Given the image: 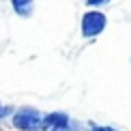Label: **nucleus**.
<instances>
[{
  "label": "nucleus",
  "mask_w": 131,
  "mask_h": 131,
  "mask_svg": "<svg viewBox=\"0 0 131 131\" xmlns=\"http://www.w3.org/2000/svg\"><path fill=\"white\" fill-rule=\"evenodd\" d=\"M43 114L45 112L35 105H17L9 125L13 131H43Z\"/></svg>",
  "instance_id": "f257e3e1"
},
{
  "label": "nucleus",
  "mask_w": 131,
  "mask_h": 131,
  "mask_svg": "<svg viewBox=\"0 0 131 131\" xmlns=\"http://www.w3.org/2000/svg\"><path fill=\"white\" fill-rule=\"evenodd\" d=\"M107 28V15L105 11L97 9H86L80 17V35L84 41H95L97 37H101Z\"/></svg>",
  "instance_id": "f03ea898"
},
{
  "label": "nucleus",
  "mask_w": 131,
  "mask_h": 131,
  "mask_svg": "<svg viewBox=\"0 0 131 131\" xmlns=\"http://www.w3.org/2000/svg\"><path fill=\"white\" fill-rule=\"evenodd\" d=\"M73 123V118H71L69 112L64 110H50L43 114V131H50V129H58V127H69V125Z\"/></svg>",
  "instance_id": "7ed1b4c3"
},
{
  "label": "nucleus",
  "mask_w": 131,
  "mask_h": 131,
  "mask_svg": "<svg viewBox=\"0 0 131 131\" xmlns=\"http://www.w3.org/2000/svg\"><path fill=\"white\" fill-rule=\"evenodd\" d=\"M9 7H11V11H13L15 17L30 19L32 15H35L37 2H35V0H9Z\"/></svg>",
  "instance_id": "20e7f679"
},
{
  "label": "nucleus",
  "mask_w": 131,
  "mask_h": 131,
  "mask_svg": "<svg viewBox=\"0 0 131 131\" xmlns=\"http://www.w3.org/2000/svg\"><path fill=\"white\" fill-rule=\"evenodd\" d=\"M112 0H84V7L86 9H97V11H103L110 4Z\"/></svg>",
  "instance_id": "39448f33"
},
{
  "label": "nucleus",
  "mask_w": 131,
  "mask_h": 131,
  "mask_svg": "<svg viewBox=\"0 0 131 131\" xmlns=\"http://www.w3.org/2000/svg\"><path fill=\"white\" fill-rule=\"evenodd\" d=\"M84 131H118L116 127H112V125H99V123H88L86 125Z\"/></svg>",
  "instance_id": "423d86ee"
},
{
  "label": "nucleus",
  "mask_w": 131,
  "mask_h": 131,
  "mask_svg": "<svg viewBox=\"0 0 131 131\" xmlns=\"http://www.w3.org/2000/svg\"><path fill=\"white\" fill-rule=\"evenodd\" d=\"M50 131H84V129H80V123H71L69 127H58V129H50Z\"/></svg>",
  "instance_id": "0eeeda50"
},
{
  "label": "nucleus",
  "mask_w": 131,
  "mask_h": 131,
  "mask_svg": "<svg viewBox=\"0 0 131 131\" xmlns=\"http://www.w3.org/2000/svg\"><path fill=\"white\" fill-rule=\"evenodd\" d=\"M2 110H4V103L0 101V125H2Z\"/></svg>",
  "instance_id": "6e6552de"
},
{
  "label": "nucleus",
  "mask_w": 131,
  "mask_h": 131,
  "mask_svg": "<svg viewBox=\"0 0 131 131\" xmlns=\"http://www.w3.org/2000/svg\"><path fill=\"white\" fill-rule=\"evenodd\" d=\"M129 64H131V58H129Z\"/></svg>",
  "instance_id": "1a4fd4ad"
}]
</instances>
